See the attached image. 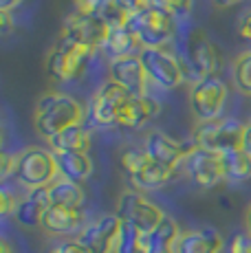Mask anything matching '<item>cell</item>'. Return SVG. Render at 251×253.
Returning a JSON list of instances; mask_svg holds the SVG:
<instances>
[{"instance_id": "obj_6", "label": "cell", "mask_w": 251, "mask_h": 253, "mask_svg": "<svg viewBox=\"0 0 251 253\" xmlns=\"http://www.w3.org/2000/svg\"><path fill=\"white\" fill-rule=\"evenodd\" d=\"M57 176H60V169H57V161H55L53 150L27 148L20 152L16 181L22 187H27V192L29 189H38V187H49Z\"/></svg>"}, {"instance_id": "obj_19", "label": "cell", "mask_w": 251, "mask_h": 253, "mask_svg": "<svg viewBox=\"0 0 251 253\" xmlns=\"http://www.w3.org/2000/svg\"><path fill=\"white\" fill-rule=\"evenodd\" d=\"M225 240L216 229L203 227V229L183 231L178 238L174 253H223Z\"/></svg>"}, {"instance_id": "obj_15", "label": "cell", "mask_w": 251, "mask_h": 253, "mask_svg": "<svg viewBox=\"0 0 251 253\" xmlns=\"http://www.w3.org/2000/svg\"><path fill=\"white\" fill-rule=\"evenodd\" d=\"M196 148V143H181V141L167 137L166 132H150L143 141V150L150 157V161L161 163L166 168L176 169L181 163H185V157Z\"/></svg>"}, {"instance_id": "obj_38", "label": "cell", "mask_w": 251, "mask_h": 253, "mask_svg": "<svg viewBox=\"0 0 251 253\" xmlns=\"http://www.w3.org/2000/svg\"><path fill=\"white\" fill-rule=\"evenodd\" d=\"M245 150L251 154V119L245 124Z\"/></svg>"}, {"instance_id": "obj_21", "label": "cell", "mask_w": 251, "mask_h": 253, "mask_svg": "<svg viewBox=\"0 0 251 253\" xmlns=\"http://www.w3.org/2000/svg\"><path fill=\"white\" fill-rule=\"evenodd\" d=\"M174 176H176V169L166 168V165L154 163L148 159L146 165H143L137 174L130 176V183H132L134 189H139V192H152V189L166 187L167 183L174 181Z\"/></svg>"}, {"instance_id": "obj_14", "label": "cell", "mask_w": 251, "mask_h": 253, "mask_svg": "<svg viewBox=\"0 0 251 253\" xmlns=\"http://www.w3.org/2000/svg\"><path fill=\"white\" fill-rule=\"evenodd\" d=\"M108 80L119 84L126 92H130L132 97H143L148 95V80L146 69H143L141 55L132 57H119V60L108 62Z\"/></svg>"}, {"instance_id": "obj_20", "label": "cell", "mask_w": 251, "mask_h": 253, "mask_svg": "<svg viewBox=\"0 0 251 253\" xmlns=\"http://www.w3.org/2000/svg\"><path fill=\"white\" fill-rule=\"evenodd\" d=\"M101 53L108 57V62L119 60V57H132V55H141L143 44L139 42V38L134 36V31L124 24V27H115L110 29L108 38H106Z\"/></svg>"}, {"instance_id": "obj_39", "label": "cell", "mask_w": 251, "mask_h": 253, "mask_svg": "<svg viewBox=\"0 0 251 253\" xmlns=\"http://www.w3.org/2000/svg\"><path fill=\"white\" fill-rule=\"evenodd\" d=\"M245 233L251 236V205L247 207V213H245Z\"/></svg>"}, {"instance_id": "obj_13", "label": "cell", "mask_w": 251, "mask_h": 253, "mask_svg": "<svg viewBox=\"0 0 251 253\" xmlns=\"http://www.w3.org/2000/svg\"><path fill=\"white\" fill-rule=\"evenodd\" d=\"M185 169L192 181L203 189H209L225 181L223 157L216 152H209V150H203V148L192 150L185 157Z\"/></svg>"}, {"instance_id": "obj_26", "label": "cell", "mask_w": 251, "mask_h": 253, "mask_svg": "<svg viewBox=\"0 0 251 253\" xmlns=\"http://www.w3.org/2000/svg\"><path fill=\"white\" fill-rule=\"evenodd\" d=\"M223 168H225V181L243 183L251 178V154L247 150L223 154Z\"/></svg>"}, {"instance_id": "obj_28", "label": "cell", "mask_w": 251, "mask_h": 253, "mask_svg": "<svg viewBox=\"0 0 251 253\" xmlns=\"http://www.w3.org/2000/svg\"><path fill=\"white\" fill-rule=\"evenodd\" d=\"M115 253H146L143 247V233L137 231L132 225L122 222V231H119V240L115 247Z\"/></svg>"}, {"instance_id": "obj_16", "label": "cell", "mask_w": 251, "mask_h": 253, "mask_svg": "<svg viewBox=\"0 0 251 253\" xmlns=\"http://www.w3.org/2000/svg\"><path fill=\"white\" fill-rule=\"evenodd\" d=\"M42 229L49 236H73L86 227V216L82 209H69L51 205L42 216Z\"/></svg>"}, {"instance_id": "obj_24", "label": "cell", "mask_w": 251, "mask_h": 253, "mask_svg": "<svg viewBox=\"0 0 251 253\" xmlns=\"http://www.w3.org/2000/svg\"><path fill=\"white\" fill-rule=\"evenodd\" d=\"M53 152H88L90 150V132L84 124L71 126L49 139Z\"/></svg>"}, {"instance_id": "obj_18", "label": "cell", "mask_w": 251, "mask_h": 253, "mask_svg": "<svg viewBox=\"0 0 251 253\" xmlns=\"http://www.w3.org/2000/svg\"><path fill=\"white\" fill-rule=\"evenodd\" d=\"M51 207V198H49V187H38V189H29L27 196L20 201L16 213V222L25 229H33V227L42 225V216L44 211Z\"/></svg>"}, {"instance_id": "obj_36", "label": "cell", "mask_w": 251, "mask_h": 253, "mask_svg": "<svg viewBox=\"0 0 251 253\" xmlns=\"http://www.w3.org/2000/svg\"><path fill=\"white\" fill-rule=\"evenodd\" d=\"M240 38L251 42V11L240 20Z\"/></svg>"}, {"instance_id": "obj_2", "label": "cell", "mask_w": 251, "mask_h": 253, "mask_svg": "<svg viewBox=\"0 0 251 253\" xmlns=\"http://www.w3.org/2000/svg\"><path fill=\"white\" fill-rule=\"evenodd\" d=\"M192 141L196 148L209 150L216 154H229L245 150V124L236 117H218L214 121H201L196 124Z\"/></svg>"}, {"instance_id": "obj_40", "label": "cell", "mask_w": 251, "mask_h": 253, "mask_svg": "<svg viewBox=\"0 0 251 253\" xmlns=\"http://www.w3.org/2000/svg\"><path fill=\"white\" fill-rule=\"evenodd\" d=\"M0 18H2V31L9 33V29H11L9 27V13H0Z\"/></svg>"}, {"instance_id": "obj_42", "label": "cell", "mask_w": 251, "mask_h": 253, "mask_svg": "<svg viewBox=\"0 0 251 253\" xmlns=\"http://www.w3.org/2000/svg\"><path fill=\"white\" fill-rule=\"evenodd\" d=\"M0 253H11V247H9V242H7V240L0 242Z\"/></svg>"}, {"instance_id": "obj_12", "label": "cell", "mask_w": 251, "mask_h": 253, "mask_svg": "<svg viewBox=\"0 0 251 253\" xmlns=\"http://www.w3.org/2000/svg\"><path fill=\"white\" fill-rule=\"evenodd\" d=\"M119 231H122L119 216L117 213H106V216H99L97 220L88 222L77 233L75 240H80L88 253H115Z\"/></svg>"}, {"instance_id": "obj_8", "label": "cell", "mask_w": 251, "mask_h": 253, "mask_svg": "<svg viewBox=\"0 0 251 253\" xmlns=\"http://www.w3.org/2000/svg\"><path fill=\"white\" fill-rule=\"evenodd\" d=\"M141 62L150 84H154L161 90L176 88L185 80L183 60L176 57L172 51H167V48H143Z\"/></svg>"}, {"instance_id": "obj_11", "label": "cell", "mask_w": 251, "mask_h": 253, "mask_svg": "<svg viewBox=\"0 0 251 253\" xmlns=\"http://www.w3.org/2000/svg\"><path fill=\"white\" fill-rule=\"evenodd\" d=\"M108 33H110L108 24L99 16L88 11H80V9L69 13L64 18V24H62V38H69L77 44L93 48V51H101Z\"/></svg>"}, {"instance_id": "obj_17", "label": "cell", "mask_w": 251, "mask_h": 253, "mask_svg": "<svg viewBox=\"0 0 251 253\" xmlns=\"http://www.w3.org/2000/svg\"><path fill=\"white\" fill-rule=\"evenodd\" d=\"M161 113V104L154 97L143 95V97H130V101L124 106V110L119 113L117 128L122 130H139L152 121L154 117Z\"/></svg>"}, {"instance_id": "obj_22", "label": "cell", "mask_w": 251, "mask_h": 253, "mask_svg": "<svg viewBox=\"0 0 251 253\" xmlns=\"http://www.w3.org/2000/svg\"><path fill=\"white\" fill-rule=\"evenodd\" d=\"M57 161L60 176L69 178L77 185L88 181L93 174V161H90L88 152H53Z\"/></svg>"}, {"instance_id": "obj_27", "label": "cell", "mask_w": 251, "mask_h": 253, "mask_svg": "<svg viewBox=\"0 0 251 253\" xmlns=\"http://www.w3.org/2000/svg\"><path fill=\"white\" fill-rule=\"evenodd\" d=\"M231 82L243 95H251V51L240 53L231 64Z\"/></svg>"}, {"instance_id": "obj_7", "label": "cell", "mask_w": 251, "mask_h": 253, "mask_svg": "<svg viewBox=\"0 0 251 253\" xmlns=\"http://www.w3.org/2000/svg\"><path fill=\"white\" fill-rule=\"evenodd\" d=\"M117 216L122 222H128L143 236H148L161 225L166 213L139 189H126L117 201Z\"/></svg>"}, {"instance_id": "obj_32", "label": "cell", "mask_w": 251, "mask_h": 253, "mask_svg": "<svg viewBox=\"0 0 251 253\" xmlns=\"http://www.w3.org/2000/svg\"><path fill=\"white\" fill-rule=\"evenodd\" d=\"M18 159H20V154H11V152H4L2 157H0V178H2V181L16 176Z\"/></svg>"}, {"instance_id": "obj_30", "label": "cell", "mask_w": 251, "mask_h": 253, "mask_svg": "<svg viewBox=\"0 0 251 253\" xmlns=\"http://www.w3.org/2000/svg\"><path fill=\"white\" fill-rule=\"evenodd\" d=\"M148 159H150V157L146 154V150H143V148H128V150H124V152H122V168L126 169L128 178L132 176V174H137L139 169L146 165Z\"/></svg>"}, {"instance_id": "obj_4", "label": "cell", "mask_w": 251, "mask_h": 253, "mask_svg": "<svg viewBox=\"0 0 251 253\" xmlns=\"http://www.w3.org/2000/svg\"><path fill=\"white\" fill-rule=\"evenodd\" d=\"M183 55H185V60H183L185 77H187V69H190L194 82H199L201 77L207 75H218L223 71V53L216 46V42L199 27L187 31Z\"/></svg>"}, {"instance_id": "obj_34", "label": "cell", "mask_w": 251, "mask_h": 253, "mask_svg": "<svg viewBox=\"0 0 251 253\" xmlns=\"http://www.w3.org/2000/svg\"><path fill=\"white\" fill-rule=\"evenodd\" d=\"M49 253H88L82 247V242L80 240H64V242H60V245H55Z\"/></svg>"}, {"instance_id": "obj_31", "label": "cell", "mask_w": 251, "mask_h": 253, "mask_svg": "<svg viewBox=\"0 0 251 253\" xmlns=\"http://www.w3.org/2000/svg\"><path fill=\"white\" fill-rule=\"evenodd\" d=\"M20 201L22 198H18V194H13L9 187L0 189V211H2V216H13Z\"/></svg>"}, {"instance_id": "obj_23", "label": "cell", "mask_w": 251, "mask_h": 253, "mask_svg": "<svg viewBox=\"0 0 251 253\" xmlns=\"http://www.w3.org/2000/svg\"><path fill=\"white\" fill-rule=\"evenodd\" d=\"M181 229H178L176 220H172L170 216L163 218V222L157 227L152 233L143 236V247L146 253H174V247L181 238Z\"/></svg>"}, {"instance_id": "obj_37", "label": "cell", "mask_w": 251, "mask_h": 253, "mask_svg": "<svg viewBox=\"0 0 251 253\" xmlns=\"http://www.w3.org/2000/svg\"><path fill=\"white\" fill-rule=\"evenodd\" d=\"M25 0H0V11L2 13H9L11 9H16L18 4H22Z\"/></svg>"}, {"instance_id": "obj_25", "label": "cell", "mask_w": 251, "mask_h": 253, "mask_svg": "<svg viewBox=\"0 0 251 253\" xmlns=\"http://www.w3.org/2000/svg\"><path fill=\"white\" fill-rule=\"evenodd\" d=\"M49 198H51V205L69 207V209H82V203H84V189H82V185L69 181V178L57 176L55 181L49 185Z\"/></svg>"}, {"instance_id": "obj_41", "label": "cell", "mask_w": 251, "mask_h": 253, "mask_svg": "<svg viewBox=\"0 0 251 253\" xmlns=\"http://www.w3.org/2000/svg\"><path fill=\"white\" fill-rule=\"evenodd\" d=\"M236 2H240V0H214V4H218V7H229V4Z\"/></svg>"}, {"instance_id": "obj_33", "label": "cell", "mask_w": 251, "mask_h": 253, "mask_svg": "<svg viewBox=\"0 0 251 253\" xmlns=\"http://www.w3.org/2000/svg\"><path fill=\"white\" fill-rule=\"evenodd\" d=\"M229 253H251V236L249 233H236L231 238Z\"/></svg>"}, {"instance_id": "obj_1", "label": "cell", "mask_w": 251, "mask_h": 253, "mask_svg": "<svg viewBox=\"0 0 251 253\" xmlns=\"http://www.w3.org/2000/svg\"><path fill=\"white\" fill-rule=\"evenodd\" d=\"M77 124H84V108L71 95L46 92L38 99L36 113H33V128L46 141Z\"/></svg>"}, {"instance_id": "obj_10", "label": "cell", "mask_w": 251, "mask_h": 253, "mask_svg": "<svg viewBox=\"0 0 251 253\" xmlns=\"http://www.w3.org/2000/svg\"><path fill=\"white\" fill-rule=\"evenodd\" d=\"M130 92H126L119 84L106 80L99 84V88L95 90V95L90 97L88 106V119L97 128H113L117 126L119 113L124 110V106L130 101Z\"/></svg>"}, {"instance_id": "obj_5", "label": "cell", "mask_w": 251, "mask_h": 253, "mask_svg": "<svg viewBox=\"0 0 251 253\" xmlns=\"http://www.w3.org/2000/svg\"><path fill=\"white\" fill-rule=\"evenodd\" d=\"M128 27L134 31L143 48H166L174 40L178 31V20L154 7H143L134 16H130Z\"/></svg>"}, {"instance_id": "obj_35", "label": "cell", "mask_w": 251, "mask_h": 253, "mask_svg": "<svg viewBox=\"0 0 251 253\" xmlns=\"http://www.w3.org/2000/svg\"><path fill=\"white\" fill-rule=\"evenodd\" d=\"M104 2H108V0H75V9H80V11L95 13Z\"/></svg>"}, {"instance_id": "obj_3", "label": "cell", "mask_w": 251, "mask_h": 253, "mask_svg": "<svg viewBox=\"0 0 251 253\" xmlns=\"http://www.w3.org/2000/svg\"><path fill=\"white\" fill-rule=\"evenodd\" d=\"M95 53L97 51L84 44H77L69 38H60V42L46 55V73L60 84L75 82L90 69Z\"/></svg>"}, {"instance_id": "obj_29", "label": "cell", "mask_w": 251, "mask_h": 253, "mask_svg": "<svg viewBox=\"0 0 251 253\" xmlns=\"http://www.w3.org/2000/svg\"><path fill=\"white\" fill-rule=\"evenodd\" d=\"M146 7H154L167 16L176 18V20H185L192 13L194 0H146Z\"/></svg>"}, {"instance_id": "obj_9", "label": "cell", "mask_w": 251, "mask_h": 253, "mask_svg": "<svg viewBox=\"0 0 251 253\" xmlns=\"http://www.w3.org/2000/svg\"><path fill=\"white\" fill-rule=\"evenodd\" d=\"M227 101V84L218 75H207L194 82L190 90V108L194 117L201 121H214L223 117Z\"/></svg>"}]
</instances>
